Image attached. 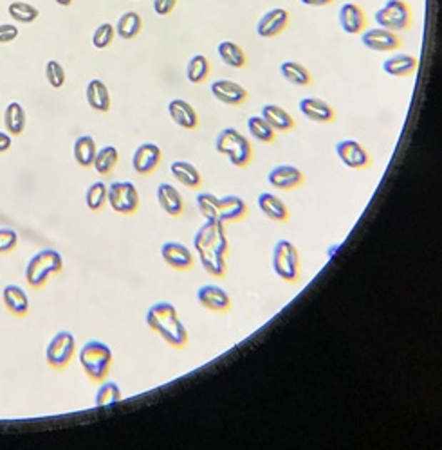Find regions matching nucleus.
<instances>
[{
  "label": "nucleus",
  "mask_w": 442,
  "mask_h": 450,
  "mask_svg": "<svg viewBox=\"0 0 442 450\" xmlns=\"http://www.w3.org/2000/svg\"><path fill=\"white\" fill-rule=\"evenodd\" d=\"M194 249L204 270L215 277H224L228 272L226 254L229 250L224 223L219 220H206L194 238Z\"/></svg>",
  "instance_id": "obj_1"
},
{
  "label": "nucleus",
  "mask_w": 442,
  "mask_h": 450,
  "mask_svg": "<svg viewBox=\"0 0 442 450\" xmlns=\"http://www.w3.org/2000/svg\"><path fill=\"white\" fill-rule=\"evenodd\" d=\"M146 324L172 348L181 349L188 344V329L172 303L161 301L150 307L146 314Z\"/></svg>",
  "instance_id": "obj_2"
},
{
  "label": "nucleus",
  "mask_w": 442,
  "mask_h": 450,
  "mask_svg": "<svg viewBox=\"0 0 442 450\" xmlns=\"http://www.w3.org/2000/svg\"><path fill=\"white\" fill-rule=\"evenodd\" d=\"M78 360H80L81 369L85 371L89 379L92 382L101 384L107 379L109 371H111L114 353H112L111 346L105 344V342L89 341L81 346L80 353H78Z\"/></svg>",
  "instance_id": "obj_3"
},
{
  "label": "nucleus",
  "mask_w": 442,
  "mask_h": 450,
  "mask_svg": "<svg viewBox=\"0 0 442 450\" xmlns=\"http://www.w3.org/2000/svg\"><path fill=\"white\" fill-rule=\"evenodd\" d=\"M64 269V257L54 249H42L27 261L26 281L31 288H42L51 276Z\"/></svg>",
  "instance_id": "obj_4"
},
{
  "label": "nucleus",
  "mask_w": 442,
  "mask_h": 450,
  "mask_svg": "<svg viewBox=\"0 0 442 450\" xmlns=\"http://www.w3.org/2000/svg\"><path fill=\"white\" fill-rule=\"evenodd\" d=\"M215 150L229 159L236 168H246L251 163V144L236 128H224L215 139Z\"/></svg>",
  "instance_id": "obj_5"
},
{
  "label": "nucleus",
  "mask_w": 442,
  "mask_h": 450,
  "mask_svg": "<svg viewBox=\"0 0 442 450\" xmlns=\"http://www.w3.org/2000/svg\"><path fill=\"white\" fill-rule=\"evenodd\" d=\"M273 269L280 280L287 283L300 281V254L289 240H278L273 250Z\"/></svg>",
  "instance_id": "obj_6"
},
{
  "label": "nucleus",
  "mask_w": 442,
  "mask_h": 450,
  "mask_svg": "<svg viewBox=\"0 0 442 450\" xmlns=\"http://www.w3.org/2000/svg\"><path fill=\"white\" fill-rule=\"evenodd\" d=\"M373 20L379 27L388 31H404L412 24V11L404 0H386V4L376 11Z\"/></svg>",
  "instance_id": "obj_7"
},
{
  "label": "nucleus",
  "mask_w": 442,
  "mask_h": 450,
  "mask_svg": "<svg viewBox=\"0 0 442 450\" xmlns=\"http://www.w3.org/2000/svg\"><path fill=\"white\" fill-rule=\"evenodd\" d=\"M107 204L119 215H134L139 208V191L129 180L112 182L109 185Z\"/></svg>",
  "instance_id": "obj_8"
},
{
  "label": "nucleus",
  "mask_w": 442,
  "mask_h": 450,
  "mask_svg": "<svg viewBox=\"0 0 442 450\" xmlns=\"http://www.w3.org/2000/svg\"><path fill=\"white\" fill-rule=\"evenodd\" d=\"M74 353H76V339L71 332H58L56 335L51 339L46 349V359L53 369H64L65 366H69L73 360Z\"/></svg>",
  "instance_id": "obj_9"
},
{
  "label": "nucleus",
  "mask_w": 442,
  "mask_h": 450,
  "mask_svg": "<svg viewBox=\"0 0 442 450\" xmlns=\"http://www.w3.org/2000/svg\"><path fill=\"white\" fill-rule=\"evenodd\" d=\"M197 301L202 308H206L210 312H217V314H224L229 312L233 307L231 297L224 288L217 287V285H202L197 290Z\"/></svg>",
  "instance_id": "obj_10"
},
{
  "label": "nucleus",
  "mask_w": 442,
  "mask_h": 450,
  "mask_svg": "<svg viewBox=\"0 0 442 450\" xmlns=\"http://www.w3.org/2000/svg\"><path fill=\"white\" fill-rule=\"evenodd\" d=\"M336 153L341 159V163L352 170H365L370 166V155L363 148L361 143L354 139H345L338 143L336 146Z\"/></svg>",
  "instance_id": "obj_11"
},
{
  "label": "nucleus",
  "mask_w": 442,
  "mask_h": 450,
  "mask_svg": "<svg viewBox=\"0 0 442 450\" xmlns=\"http://www.w3.org/2000/svg\"><path fill=\"white\" fill-rule=\"evenodd\" d=\"M361 44L366 49L376 51V53H388V51L399 49L401 39L393 31L373 27V29H366L361 34Z\"/></svg>",
  "instance_id": "obj_12"
},
{
  "label": "nucleus",
  "mask_w": 442,
  "mask_h": 450,
  "mask_svg": "<svg viewBox=\"0 0 442 450\" xmlns=\"http://www.w3.org/2000/svg\"><path fill=\"white\" fill-rule=\"evenodd\" d=\"M161 159H163V152L161 148L154 143L139 144L138 150L134 152L132 157V168L136 173L139 175H150L159 168Z\"/></svg>",
  "instance_id": "obj_13"
},
{
  "label": "nucleus",
  "mask_w": 442,
  "mask_h": 450,
  "mask_svg": "<svg viewBox=\"0 0 442 450\" xmlns=\"http://www.w3.org/2000/svg\"><path fill=\"white\" fill-rule=\"evenodd\" d=\"M305 177L301 173L300 168L291 166V164H282V166H276L269 171L267 175V182H269L273 188L282 191H291L296 190L303 184Z\"/></svg>",
  "instance_id": "obj_14"
},
{
  "label": "nucleus",
  "mask_w": 442,
  "mask_h": 450,
  "mask_svg": "<svg viewBox=\"0 0 442 450\" xmlns=\"http://www.w3.org/2000/svg\"><path fill=\"white\" fill-rule=\"evenodd\" d=\"M287 24H289V11L283 8H273L260 16L256 24V34L262 39H273L286 29Z\"/></svg>",
  "instance_id": "obj_15"
},
{
  "label": "nucleus",
  "mask_w": 442,
  "mask_h": 450,
  "mask_svg": "<svg viewBox=\"0 0 442 450\" xmlns=\"http://www.w3.org/2000/svg\"><path fill=\"white\" fill-rule=\"evenodd\" d=\"M161 256L176 270H190L194 267V252L179 242H166L161 247Z\"/></svg>",
  "instance_id": "obj_16"
},
{
  "label": "nucleus",
  "mask_w": 442,
  "mask_h": 450,
  "mask_svg": "<svg viewBox=\"0 0 442 450\" xmlns=\"http://www.w3.org/2000/svg\"><path fill=\"white\" fill-rule=\"evenodd\" d=\"M211 94L221 103L229 106H238L248 101V91L242 85L231 80H217L211 83Z\"/></svg>",
  "instance_id": "obj_17"
},
{
  "label": "nucleus",
  "mask_w": 442,
  "mask_h": 450,
  "mask_svg": "<svg viewBox=\"0 0 442 450\" xmlns=\"http://www.w3.org/2000/svg\"><path fill=\"white\" fill-rule=\"evenodd\" d=\"M168 114L177 126L184 130H195L199 125V116L194 106L184 99H172L168 103Z\"/></svg>",
  "instance_id": "obj_18"
},
{
  "label": "nucleus",
  "mask_w": 442,
  "mask_h": 450,
  "mask_svg": "<svg viewBox=\"0 0 442 450\" xmlns=\"http://www.w3.org/2000/svg\"><path fill=\"white\" fill-rule=\"evenodd\" d=\"M300 112L307 119L314 123H332L336 119V112L327 101L318 98H303L300 101Z\"/></svg>",
  "instance_id": "obj_19"
},
{
  "label": "nucleus",
  "mask_w": 442,
  "mask_h": 450,
  "mask_svg": "<svg viewBox=\"0 0 442 450\" xmlns=\"http://www.w3.org/2000/svg\"><path fill=\"white\" fill-rule=\"evenodd\" d=\"M157 202L163 208V211L168 216H179L184 211V200L183 195L179 193V190H176L172 184L163 182L157 188Z\"/></svg>",
  "instance_id": "obj_20"
},
{
  "label": "nucleus",
  "mask_w": 442,
  "mask_h": 450,
  "mask_svg": "<svg viewBox=\"0 0 442 450\" xmlns=\"http://www.w3.org/2000/svg\"><path fill=\"white\" fill-rule=\"evenodd\" d=\"M339 26L347 34H359L365 29V13L354 2H347L339 8Z\"/></svg>",
  "instance_id": "obj_21"
},
{
  "label": "nucleus",
  "mask_w": 442,
  "mask_h": 450,
  "mask_svg": "<svg viewBox=\"0 0 442 450\" xmlns=\"http://www.w3.org/2000/svg\"><path fill=\"white\" fill-rule=\"evenodd\" d=\"M244 216H248V205L236 195H228L224 198H219V222H238Z\"/></svg>",
  "instance_id": "obj_22"
},
{
  "label": "nucleus",
  "mask_w": 442,
  "mask_h": 450,
  "mask_svg": "<svg viewBox=\"0 0 442 450\" xmlns=\"http://www.w3.org/2000/svg\"><path fill=\"white\" fill-rule=\"evenodd\" d=\"M2 299H4L6 308L16 317H24L29 312V297L19 285H8L2 292Z\"/></svg>",
  "instance_id": "obj_23"
},
{
  "label": "nucleus",
  "mask_w": 442,
  "mask_h": 450,
  "mask_svg": "<svg viewBox=\"0 0 442 450\" xmlns=\"http://www.w3.org/2000/svg\"><path fill=\"white\" fill-rule=\"evenodd\" d=\"M417 65H419V60H417L416 56H412V54H396V56L385 60L383 71H385L388 76L404 78L413 74Z\"/></svg>",
  "instance_id": "obj_24"
},
{
  "label": "nucleus",
  "mask_w": 442,
  "mask_h": 450,
  "mask_svg": "<svg viewBox=\"0 0 442 450\" xmlns=\"http://www.w3.org/2000/svg\"><path fill=\"white\" fill-rule=\"evenodd\" d=\"M258 208L263 215L273 222H287L291 218L289 209L283 204L282 198H278L273 193H262L258 197Z\"/></svg>",
  "instance_id": "obj_25"
},
{
  "label": "nucleus",
  "mask_w": 442,
  "mask_h": 450,
  "mask_svg": "<svg viewBox=\"0 0 442 450\" xmlns=\"http://www.w3.org/2000/svg\"><path fill=\"white\" fill-rule=\"evenodd\" d=\"M89 106L96 112H109L111 108V94H109L107 85L101 80H91L85 91Z\"/></svg>",
  "instance_id": "obj_26"
},
{
  "label": "nucleus",
  "mask_w": 442,
  "mask_h": 450,
  "mask_svg": "<svg viewBox=\"0 0 442 450\" xmlns=\"http://www.w3.org/2000/svg\"><path fill=\"white\" fill-rule=\"evenodd\" d=\"M170 171L176 177V180L179 184H183L184 188H190V190H195V188H201L202 184V175L197 168L191 163H186V160H176L170 166Z\"/></svg>",
  "instance_id": "obj_27"
},
{
  "label": "nucleus",
  "mask_w": 442,
  "mask_h": 450,
  "mask_svg": "<svg viewBox=\"0 0 442 450\" xmlns=\"http://www.w3.org/2000/svg\"><path fill=\"white\" fill-rule=\"evenodd\" d=\"M262 118L271 125L275 132H291L294 128V119L287 110L278 105H266L262 108Z\"/></svg>",
  "instance_id": "obj_28"
},
{
  "label": "nucleus",
  "mask_w": 442,
  "mask_h": 450,
  "mask_svg": "<svg viewBox=\"0 0 442 450\" xmlns=\"http://www.w3.org/2000/svg\"><path fill=\"white\" fill-rule=\"evenodd\" d=\"M27 116L19 101H11L4 110V126L11 135H20L26 130Z\"/></svg>",
  "instance_id": "obj_29"
},
{
  "label": "nucleus",
  "mask_w": 442,
  "mask_h": 450,
  "mask_svg": "<svg viewBox=\"0 0 442 450\" xmlns=\"http://www.w3.org/2000/svg\"><path fill=\"white\" fill-rule=\"evenodd\" d=\"M96 153H98V148H96L94 137L81 135L74 140L73 155L74 160H76L81 168H91L92 163H94Z\"/></svg>",
  "instance_id": "obj_30"
},
{
  "label": "nucleus",
  "mask_w": 442,
  "mask_h": 450,
  "mask_svg": "<svg viewBox=\"0 0 442 450\" xmlns=\"http://www.w3.org/2000/svg\"><path fill=\"white\" fill-rule=\"evenodd\" d=\"M217 54L221 56V60L231 68H242L248 63V56H246L244 49H242L238 44L229 42V40L219 44Z\"/></svg>",
  "instance_id": "obj_31"
},
{
  "label": "nucleus",
  "mask_w": 442,
  "mask_h": 450,
  "mask_svg": "<svg viewBox=\"0 0 442 450\" xmlns=\"http://www.w3.org/2000/svg\"><path fill=\"white\" fill-rule=\"evenodd\" d=\"M119 163V152L118 148L112 146V144H107L101 150H98L94 157V163H92V168L96 170V173L99 175H111L114 171V168L118 166Z\"/></svg>",
  "instance_id": "obj_32"
},
{
  "label": "nucleus",
  "mask_w": 442,
  "mask_h": 450,
  "mask_svg": "<svg viewBox=\"0 0 442 450\" xmlns=\"http://www.w3.org/2000/svg\"><path fill=\"white\" fill-rule=\"evenodd\" d=\"M143 20L136 11H126L119 16L118 24H116V34L123 40H132L141 33Z\"/></svg>",
  "instance_id": "obj_33"
},
{
  "label": "nucleus",
  "mask_w": 442,
  "mask_h": 450,
  "mask_svg": "<svg viewBox=\"0 0 442 450\" xmlns=\"http://www.w3.org/2000/svg\"><path fill=\"white\" fill-rule=\"evenodd\" d=\"M280 72H282L283 80L289 81L291 85H296V87H307L313 80L311 72L298 61H283L280 65Z\"/></svg>",
  "instance_id": "obj_34"
},
{
  "label": "nucleus",
  "mask_w": 442,
  "mask_h": 450,
  "mask_svg": "<svg viewBox=\"0 0 442 450\" xmlns=\"http://www.w3.org/2000/svg\"><path fill=\"white\" fill-rule=\"evenodd\" d=\"M208 76H210V61L204 54H195V56L190 58L186 65V78L190 83H202L206 81Z\"/></svg>",
  "instance_id": "obj_35"
},
{
  "label": "nucleus",
  "mask_w": 442,
  "mask_h": 450,
  "mask_svg": "<svg viewBox=\"0 0 442 450\" xmlns=\"http://www.w3.org/2000/svg\"><path fill=\"white\" fill-rule=\"evenodd\" d=\"M248 130L253 139L260 140V143H273L276 137V132L271 128V125L262 116H251L248 119Z\"/></svg>",
  "instance_id": "obj_36"
},
{
  "label": "nucleus",
  "mask_w": 442,
  "mask_h": 450,
  "mask_svg": "<svg viewBox=\"0 0 442 450\" xmlns=\"http://www.w3.org/2000/svg\"><path fill=\"white\" fill-rule=\"evenodd\" d=\"M8 15L19 24H33L39 19L40 11L39 8H35L29 2H20L19 0V2H11L8 6Z\"/></svg>",
  "instance_id": "obj_37"
},
{
  "label": "nucleus",
  "mask_w": 442,
  "mask_h": 450,
  "mask_svg": "<svg viewBox=\"0 0 442 450\" xmlns=\"http://www.w3.org/2000/svg\"><path fill=\"white\" fill-rule=\"evenodd\" d=\"M107 195H109V185L105 182L98 180L91 185L85 193V204L91 211H99L104 209V205L107 204Z\"/></svg>",
  "instance_id": "obj_38"
},
{
  "label": "nucleus",
  "mask_w": 442,
  "mask_h": 450,
  "mask_svg": "<svg viewBox=\"0 0 442 450\" xmlns=\"http://www.w3.org/2000/svg\"><path fill=\"white\" fill-rule=\"evenodd\" d=\"M121 398H123V394H121V389H119L118 384L116 382H101L98 393H96L94 404L98 405V407H107V405L119 404V402H121Z\"/></svg>",
  "instance_id": "obj_39"
},
{
  "label": "nucleus",
  "mask_w": 442,
  "mask_h": 450,
  "mask_svg": "<svg viewBox=\"0 0 442 450\" xmlns=\"http://www.w3.org/2000/svg\"><path fill=\"white\" fill-rule=\"evenodd\" d=\"M114 36H116V27L112 26L111 22L99 24V26L96 27L94 34H92V46L99 51L107 49V47L114 42Z\"/></svg>",
  "instance_id": "obj_40"
},
{
  "label": "nucleus",
  "mask_w": 442,
  "mask_h": 450,
  "mask_svg": "<svg viewBox=\"0 0 442 450\" xmlns=\"http://www.w3.org/2000/svg\"><path fill=\"white\" fill-rule=\"evenodd\" d=\"M197 208L206 220H219V198L211 193L197 195Z\"/></svg>",
  "instance_id": "obj_41"
},
{
  "label": "nucleus",
  "mask_w": 442,
  "mask_h": 450,
  "mask_svg": "<svg viewBox=\"0 0 442 450\" xmlns=\"http://www.w3.org/2000/svg\"><path fill=\"white\" fill-rule=\"evenodd\" d=\"M46 78L53 88H61L65 83V68L60 61L49 60L46 65Z\"/></svg>",
  "instance_id": "obj_42"
},
{
  "label": "nucleus",
  "mask_w": 442,
  "mask_h": 450,
  "mask_svg": "<svg viewBox=\"0 0 442 450\" xmlns=\"http://www.w3.org/2000/svg\"><path fill=\"white\" fill-rule=\"evenodd\" d=\"M19 245V235L13 229H0V254L11 252Z\"/></svg>",
  "instance_id": "obj_43"
},
{
  "label": "nucleus",
  "mask_w": 442,
  "mask_h": 450,
  "mask_svg": "<svg viewBox=\"0 0 442 450\" xmlns=\"http://www.w3.org/2000/svg\"><path fill=\"white\" fill-rule=\"evenodd\" d=\"M19 27L15 24H0V44H11L19 39Z\"/></svg>",
  "instance_id": "obj_44"
},
{
  "label": "nucleus",
  "mask_w": 442,
  "mask_h": 450,
  "mask_svg": "<svg viewBox=\"0 0 442 450\" xmlns=\"http://www.w3.org/2000/svg\"><path fill=\"white\" fill-rule=\"evenodd\" d=\"M177 0H154V11L159 16H166L174 11Z\"/></svg>",
  "instance_id": "obj_45"
},
{
  "label": "nucleus",
  "mask_w": 442,
  "mask_h": 450,
  "mask_svg": "<svg viewBox=\"0 0 442 450\" xmlns=\"http://www.w3.org/2000/svg\"><path fill=\"white\" fill-rule=\"evenodd\" d=\"M13 144V135L9 132L0 130V153H6L11 148Z\"/></svg>",
  "instance_id": "obj_46"
},
{
  "label": "nucleus",
  "mask_w": 442,
  "mask_h": 450,
  "mask_svg": "<svg viewBox=\"0 0 442 450\" xmlns=\"http://www.w3.org/2000/svg\"><path fill=\"white\" fill-rule=\"evenodd\" d=\"M300 2L305 6H313V8H323V6L332 4L334 0H300Z\"/></svg>",
  "instance_id": "obj_47"
},
{
  "label": "nucleus",
  "mask_w": 442,
  "mask_h": 450,
  "mask_svg": "<svg viewBox=\"0 0 442 450\" xmlns=\"http://www.w3.org/2000/svg\"><path fill=\"white\" fill-rule=\"evenodd\" d=\"M58 6H64V8H67V6L73 4V0H54Z\"/></svg>",
  "instance_id": "obj_48"
}]
</instances>
